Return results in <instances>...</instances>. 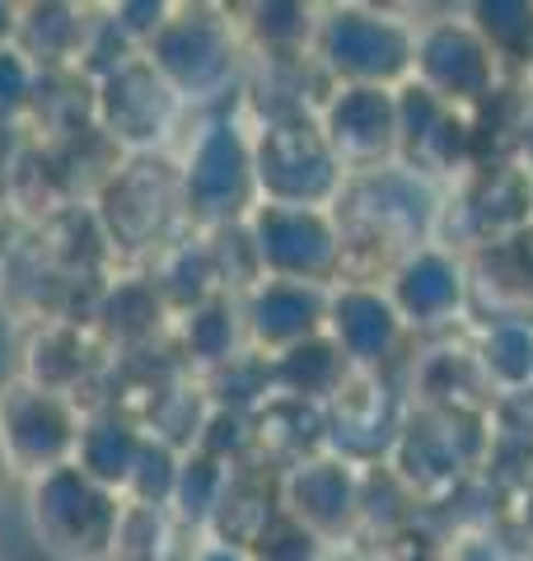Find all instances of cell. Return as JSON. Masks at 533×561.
<instances>
[{
  "label": "cell",
  "mask_w": 533,
  "mask_h": 561,
  "mask_svg": "<svg viewBox=\"0 0 533 561\" xmlns=\"http://www.w3.org/2000/svg\"><path fill=\"white\" fill-rule=\"evenodd\" d=\"M332 220L342 230V257L351 262L355 253L379 249L388 272L402 257H412L426 249L440 225V206H435V187L431 179H421L407 164H384L370 173H351L342 197L332 206Z\"/></svg>",
  "instance_id": "6da1fadb"
},
{
  "label": "cell",
  "mask_w": 533,
  "mask_h": 561,
  "mask_svg": "<svg viewBox=\"0 0 533 561\" xmlns=\"http://www.w3.org/2000/svg\"><path fill=\"white\" fill-rule=\"evenodd\" d=\"M89 206H94V225L109 253L159 257L188 225L183 169L169 154H122Z\"/></svg>",
  "instance_id": "7a4b0ae2"
},
{
  "label": "cell",
  "mask_w": 533,
  "mask_h": 561,
  "mask_svg": "<svg viewBox=\"0 0 533 561\" xmlns=\"http://www.w3.org/2000/svg\"><path fill=\"white\" fill-rule=\"evenodd\" d=\"M243 33L229 10L216 5H173L169 24L146 43V57L155 76L178 94L183 108L192 103L225 99L243 80Z\"/></svg>",
  "instance_id": "3957f363"
},
{
  "label": "cell",
  "mask_w": 533,
  "mask_h": 561,
  "mask_svg": "<svg viewBox=\"0 0 533 561\" xmlns=\"http://www.w3.org/2000/svg\"><path fill=\"white\" fill-rule=\"evenodd\" d=\"M417 24L375 5H337L318 14L314 61L332 84H375L398 90L412 80Z\"/></svg>",
  "instance_id": "277c9868"
},
{
  "label": "cell",
  "mask_w": 533,
  "mask_h": 561,
  "mask_svg": "<svg viewBox=\"0 0 533 561\" xmlns=\"http://www.w3.org/2000/svg\"><path fill=\"white\" fill-rule=\"evenodd\" d=\"M127 501L66 463L29 482V524L38 548L57 561H109Z\"/></svg>",
  "instance_id": "5b68a950"
},
{
  "label": "cell",
  "mask_w": 533,
  "mask_h": 561,
  "mask_svg": "<svg viewBox=\"0 0 533 561\" xmlns=\"http://www.w3.org/2000/svg\"><path fill=\"white\" fill-rule=\"evenodd\" d=\"M183 210L192 230L239 225L258 210V173H253V131L235 117H211L197 127L183 154Z\"/></svg>",
  "instance_id": "8992f818"
},
{
  "label": "cell",
  "mask_w": 533,
  "mask_h": 561,
  "mask_svg": "<svg viewBox=\"0 0 533 561\" xmlns=\"http://www.w3.org/2000/svg\"><path fill=\"white\" fill-rule=\"evenodd\" d=\"M253 173H258V206H305L332 210L351 173L332 154L318 117L262 122L253 131Z\"/></svg>",
  "instance_id": "52a82bcc"
},
{
  "label": "cell",
  "mask_w": 533,
  "mask_h": 561,
  "mask_svg": "<svg viewBox=\"0 0 533 561\" xmlns=\"http://www.w3.org/2000/svg\"><path fill=\"white\" fill-rule=\"evenodd\" d=\"M80 402L29 383L24 375L0 383V454L5 472L24 482H38L47 472L76 463L80 445Z\"/></svg>",
  "instance_id": "ba28073f"
},
{
  "label": "cell",
  "mask_w": 533,
  "mask_h": 561,
  "mask_svg": "<svg viewBox=\"0 0 533 561\" xmlns=\"http://www.w3.org/2000/svg\"><path fill=\"white\" fill-rule=\"evenodd\" d=\"M248 234L262 262V280H299V286L332 290L347 276L342 230L332 210L305 206H258L248 216Z\"/></svg>",
  "instance_id": "9c48e42d"
},
{
  "label": "cell",
  "mask_w": 533,
  "mask_h": 561,
  "mask_svg": "<svg viewBox=\"0 0 533 561\" xmlns=\"http://www.w3.org/2000/svg\"><path fill=\"white\" fill-rule=\"evenodd\" d=\"M178 117L183 103L146 57H132L113 76L94 80V127L117 154H165Z\"/></svg>",
  "instance_id": "30bf717a"
},
{
  "label": "cell",
  "mask_w": 533,
  "mask_h": 561,
  "mask_svg": "<svg viewBox=\"0 0 533 561\" xmlns=\"http://www.w3.org/2000/svg\"><path fill=\"white\" fill-rule=\"evenodd\" d=\"M412 80L440 103L468 113V108H483L496 94L501 61L491 57V47L477 38V28L468 20H431L417 28Z\"/></svg>",
  "instance_id": "8fae6325"
},
{
  "label": "cell",
  "mask_w": 533,
  "mask_h": 561,
  "mask_svg": "<svg viewBox=\"0 0 533 561\" xmlns=\"http://www.w3.org/2000/svg\"><path fill=\"white\" fill-rule=\"evenodd\" d=\"M318 127L347 173L398 164V90L332 84V94L318 103Z\"/></svg>",
  "instance_id": "7c38bea8"
},
{
  "label": "cell",
  "mask_w": 533,
  "mask_h": 561,
  "mask_svg": "<svg viewBox=\"0 0 533 561\" xmlns=\"http://www.w3.org/2000/svg\"><path fill=\"white\" fill-rule=\"evenodd\" d=\"M281 511L318 538L342 542L361 529V468L342 463L337 454H314L281 468Z\"/></svg>",
  "instance_id": "4fadbf2b"
},
{
  "label": "cell",
  "mask_w": 533,
  "mask_h": 561,
  "mask_svg": "<svg viewBox=\"0 0 533 561\" xmlns=\"http://www.w3.org/2000/svg\"><path fill=\"white\" fill-rule=\"evenodd\" d=\"M324 416H328L324 449L351 468L388 463L407 421V412L394 402V389L379 375H351L347 389L324 408Z\"/></svg>",
  "instance_id": "5bb4252c"
},
{
  "label": "cell",
  "mask_w": 533,
  "mask_h": 561,
  "mask_svg": "<svg viewBox=\"0 0 533 561\" xmlns=\"http://www.w3.org/2000/svg\"><path fill=\"white\" fill-rule=\"evenodd\" d=\"M328 337L355 375H375L398 356L407 323L379 280H337L328 290Z\"/></svg>",
  "instance_id": "9a60e30c"
},
{
  "label": "cell",
  "mask_w": 533,
  "mask_h": 561,
  "mask_svg": "<svg viewBox=\"0 0 533 561\" xmlns=\"http://www.w3.org/2000/svg\"><path fill=\"white\" fill-rule=\"evenodd\" d=\"M473 421L464 408H421L402 421V435L394 454H388V468L417 491H440L458 482V472L473 463L468 449V431Z\"/></svg>",
  "instance_id": "2e32d148"
},
{
  "label": "cell",
  "mask_w": 533,
  "mask_h": 561,
  "mask_svg": "<svg viewBox=\"0 0 533 561\" xmlns=\"http://www.w3.org/2000/svg\"><path fill=\"white\" fill-rule=\"evenodd\" d=\"M243 328L248 346L258 356L276 360L286 351L305 346L328 332V290L324 286H299V280H262L258 290L243 295Z\"/></svg>",
  "instance_id": "e0dca14e"
},
{
  "label": "cell",
  "mask_w": 533,
  "mask_h": 561,
  "mask_svg": "<svg viewBox=\"0 0 533 561\" xmlns=\"http://www.w3.org/2000/svg\"><path fill=\"white\" fill-rule=\"evenodd\" d=\"M388 300H394L398 319L412 328H440L450 323L468 300V272L454 253L426 243L412 257H402L394 272H388Z\"/></svg>",
  "instance_id": "ac0fdd59"
},
{
  "label": "cell",
  "mask_w": 533,
  "mask_h": 561,
  "mask_svg": "<svg viewBox=\"0 0 533 561\" xmlns=\"http://www.w3.org/2000/svg\"><path fill=\"white\" fill-rule=\"evenodd\" d=\"M146 426L136 421V412L117 408V402H99L80 421V445H76V468L84 478H94L99 486L127 496V482L136 472V459L146 449Z\"/></svg>",
  "instance_id": "d6986e66"
},
{
  "label": "cell",
  "mask_w": 533,
  "mask_h": 561,
  "mask_svg": "<svg viewBox=\"0 0 533 561\" xmlns=\"http://www.w3.org/2000/svg\"><path fill=\"white\" fill-rule=\"evenodd\" d=\"M276 515H281V472L248 463V468L229 472L225 501H220V511L211 515L202 538H216V542H229V548L248 552L266 529H272Z\"/></svg>",
  "instance_id": "ffe728a7"
},
{
  "label": "cell",
  "mask_w": 533,
  "mask_h": 561,
  "mask_svg": "<svg viewBox=\"0 0 533 561\" xmlns=\"http://www.w3.org/2000/svg\"><path fill=\"white\" fill-rule=\"evenodd\" d=\"M178 342H183V360L202 375L220 370L235 356L248 351V328H243V305L235 295H216L202 309H192L178 319Z\"/></svg>",
  "instance_id": "44dd1931"
},
{
  "label": "cell",
  "mask_w": 533,
  "mask_h": 561,
  "mask_svg": "<svg viewBox=\"0 0 533 561\" xmlns=\"http://www.w3.org/2000/svg\"><path fill=\"white\" fill-rule=\"evenodd\" d=\"M94 319L103 328V337L136 356L140 346H150L159 332H165V319H173V313L165 300H159L155 276H122L103 290Z\"/></svg>",
  "instance_id": "7402d4cb"
},
{
  "label": "cell",
  "mask_w": 533,
  "mask_h": 561,
  "mask_svg": "<svg viewBox=\"0 0 533 561\" xmlns=\"http://www.w3.org/2000/svg\"><path fill=\"white\" fill-rule=\"evenodd\" d=\"M155 290L159 300L169 305L173 319L202 309L206 300H216L220 290V276H216V262H211V243L202 230L192 234H178L165 253H159V267H155Z\"/></svg>",
  "instance_id": "603a6c76"
},
{
  "label": "cell",
  "mask_w": 533,
  "mask_h": 561,
  "mask_svg": "<svg viewBox=\"0 0 533 561\" xmlns=\"http://www.w3.org/2000/svg\"><path fill=\"white\" fill-rule=\"evenodd\" d=\"M351 375H355V370L342 360V351L332 346L328 332L272 360V383H276V393H281V398L314 402V408H328V402L347 389Z\"/></svg>",
  "instance_id": "cb8c5ba5"
},
{
  "label": "cell",
  "mask_w": 533,
  "mask_h": 561,
  "mask_svg": "<svg viewBox=\"0 0 533 561\" xmlns=\"http://www.w3.org/2000/svg\"><path fill=\"white\" fill-rule=\"evenodd\" d=\"M89 14L76 5H24L20 47L38 70H76L89 38Z\"/></svg>",
  "instance_id": "d4e9b609"
},
{
  "label": "cell",
  "mask_w": 533,
  "mask_h": 561,
  "mask_svg": "<svg viewBox=\"0 0 533 561\" xmlns=\"http://www.w3.org/2000/svg\"><path fill=\"white\" fill-rule=\"evenodd\" d=\"M243 47H253L262 61H305L314 57L318 38V10L314 5H248L243 20Z\"/></svg>",
  "instance_id": "484cf974"
},
{
  "label": "cell",
  "mask_w": 533,
  "mask_h": 561,
  "mask_svg": "<svg viewBox=\"0 0 533 561\" xmlns=\"http://www.w3.org/2000/svg\"><path fill=\"white\" fill-rule=\"evenodd\" d=\"M477 370L501 393H524L533 383V323L529 319H501L487 328L477 346Z\"/></svg>",
  "instance_id": "4316f807"
},
{
  "label": "cell",
  "mask_w": 533,
  "mask_h": 561,
  "mask_svg": "<svg viewBox=\"0 0 533 561\" xmlns=\"http://www.w3.org/2000/svg\"><path fill=\"white\" fill-rule=\"evenodd\" d=\"M229 472L235 468H225L216 459H206V454H183V468H178V486H173V505H169V515L178 524H188V529H197L206 534V524L211 515L220 511V501H225V486H229Z\"/></svg>",
  "instance_id": "83f0119b"
},
{
  "label": "cell",
  "mask_w": 533,
  "mask_h": 561,
  "mask_svg": "<svg viewBox=\"0 0 533 561\" xmlns=\"http://www.w3.org/2000/svg\"><path fill=\"white\" fill-rule=\"evenodd\" d=\"M468 24L491 47L496 61L533 66V5H524V0H483V5L468 10Z\"/></svg>",
  "instance_id": "f1b7e54d"
},
{
  "label": "cell",
  "mask_w": 533,
  "mask_h": 561,
  "mask_svg": "<svg viewBox=\"0 0 533 561\" xmlns=\"http://www.w3.org/2000/svg\"><path fill=\"white\" fill-rule=\"evenodd\" d=\"M178 468H183V454L173 445H165L159 435H146V449L136 459V472L127 482V496L132 505H150V511H169L173 505V486H178Z\"/></svg>",
  "instance_id": "f546056e"
},
{
  "label": "cell",
  "mask_w": 533,
  "mask_h": 561,
  "mask_svg": "<svg viewBox=\"0 0 533 561\" xmlns=\"http://www.w3.org/2000/svg\"><path fill=\"white\" fill-rule=\"evenodd\" d=\"M169 529H173V515L169 511H150V505H132L127 501L109 561H165Z\"/></svg>",
  "instance_id": "4dcf8cb0"
},
{
  "label": "cell",
  "mask_w": 533,
  "mask_h": 561,
  "mask_svg": "<svg viewBox=\"0 0 533 561\" xmlns=\"http://www.w3.org/2000/svg\"><path fill=\"white\" fill-rule=\"evenodd\" d=\"M197 454H206V459H216L225 468H248L258 459L253 416L229 412V408H211L206 426H202V440H197Z\"/></svg>",
  "instance_id": "1f68e13d"
},
{
  "label": "cell",
  "mask_w": 533,
  "mask_h": 561,
  "mask_svg": "<svg viewBox=\"0 0 533 561\" xmlns=\"http://www.w3.org/2000/svg\"><path fill=\"white\" fill-rule=\"evenodd\" d=\"M33 94H38V66L20 47H0V136L33 113Z\"/></svg>",
  "instance_id": "d6a6232c"
},
{
  "label": "cell",
  "mask_w": 533,
  "mask_h": 561,
  "mask_svg": "<svg viewBox=\"0 0 533 561\" xmlns=\"http://www.w3.org/2000/svg\"><path fill=\"white\" fill-rule=\"evenodd\" d=\"M324 548L328 542H318L305 524H295L286 511H281L272 519V529L248 548V557L253 561H324Z\"/></svg>",
  "instance_id": "836d02e7"
},
{
  "label": "cell",
  "mask_w": 533,
  "mask_h": 561,
  "mask_svg": "<svg viewBox=\"0 0 533 561\" xmlns=\"http://www.w3.org/2000/svg\"><path fill=\"white\" fill-rule=\"evenodd\" d=\"M169 14H173V5H165V0H127V5H113L109 10V20H113V28L132 47L146 51V43L169 24Z\"/></svg>",
  "instance_id": "e575fe53"
},
{
  "label": "cell",
  "mask_w": 533,
  "mask_h": 561,
  "mask_svg": "<svg viewBox=\"0 0 533 561\" xmlns=\"http://www.w3.org/2000/svg\"><path fill=\"white\" fill-rule=\"evenodd\" d=\"M450 561H524V552H510L506 542L491 534H468L450 548Z\"/></svg>",
  "instance_id": "d590c367"
},
{
  "label": "cell",
  "mask_w": 533,
  "mask_h": 561,
  "mask_svg": "<svg viewBox=\"0 0 533 561\" xmlns=\"http://www.w3.org/2000/svg\"><path fill=\"white\" fill-rule=\"evenodd\" d=\"M188 561H253L243 548H229V542H216V538H202L197 548H192Z\"/></svg>",
  "instance_id": "8d00e7d4"
},
{
  "label": "cell",
  "mask_w": 533,
  "mask_h": 561,
  "mask_svg": "<svg viewBox=\"0 0 533 561\" xmlns=\"http://www.w3.org/2000/svg\"><path fill=\"white\" fill-rule=\"evenodd\" d=\"M20 20H24V5H10V0H0V47L20 43Z\"/></svg>",
  "instance_id": "74e56055"
},
{
  "label": "cell",
  "mask_w": 533,
  "mask_h": 561,
  "mask_svg": "<svg viewBox=\"0 0 533 561\" xmlns=\"http://www.w3.org/2000/svg\"><path fill=\"white\" fill-rule=\"evenodd\" d=\"M520 154H524V173L533 179V103L524 108V122H520Z\"/></svg>",
  "instance_id": "f35d334b"
},
{
  "label": "cell",
  "mask_w": 533,
  "mask_h": 561,
  "mask_svg": "<svg viewBox=\"0 0 533 561\" xmlns=\"http://www.w3.org/2000/svg\"><path fill=\"white\" fill-rule=\"evenodd\" d=\"M10 478V472H5V454H0V482H5Z\"/></svg>",
  "instance_id": "ab89813d"
},
{
  "label": "cell",
  "mask_w": 533,
  "mask_h": 561,
  "mask_svg": "<svg viewBox=\"0 0 533 561\" xmlns=\"http://www.w3.org/2000/svg\"><path fill=\"white\" fill-rule=\"evenodd\" d=\"M524 561H533V548H524Z\"/></svg>",
  "instance_id": "60d3db41"
}]
</instances>
